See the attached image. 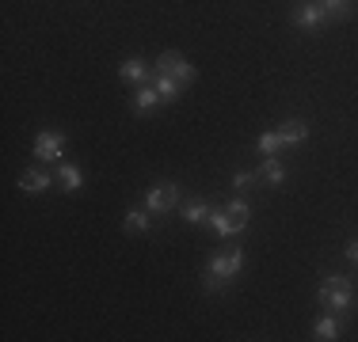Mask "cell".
<instances>
[{"mask_svg": "<svg viewBox=\"0 0 358 342\" xmlns=\"http://www.w3.org/2000/svg\"><path fill=\"white\" fill-rule=\"evenodd\" d=\"M278 137H282V149H301V144L309 141V122H305V118H286V122L278 126Z\"/></svg>", "mask_w": 358, "mask_h": 342, "instance_id": "13", "label": "cell"}, {"mask_svg": "<svg viewBox=\"0 0 358 342\" xmlns=\"http://www.w3.org/2000/svg\"><path fill=\"white\" fill-rule=\"evenodd\" d=\"M317 301L324 308H331V312L347 315V312H351V301H355L351 278H347V274H328V278L320 281V289H317Z\"/></svg>", "mask_w": 358, "mask_h": 342, "instance_id": "2", "label": "cell"}, {"mask_svg": "<svg viewBox=\"0 0 358 342\" xmlns=\"http://www.w3.org/2000/svg\"><path fill=\"white\" fill-rule=\"evenodd\" d=\"M210 228L217 232V239H233V236H244V228L236 225L233 217H229L225 205H214V213H210Z\"/></svg>", "mask_w": 358, "mask_h": 342, "instance_id": "16", "label": "cell"}, {"mask_svg": "<svg viewBox=\"0 0 358 342\" xmlns=\"http://www.w3.org/2000/svg\"><path fill=\"white\" fill-rule=\"evenodd\" d=\"M20 186L23 194H46V191H54L57 186V175L54 171H46V164H38V168H23L20 171Z\"/></svg>", "mask_w": 358, "mask_h": 342, "instance_id": "7", "label": "cell"}, {"mask_svg": "<svg viewBox=\"0 0 358 342\" xmlns=\"http://www.w3.org/2000/svg\"><path fill=\"white\" fill-rule=\"evenodd\" d=\"M152 88L160 91V103H179V96H183V84L168 73H157V68H152Z\"/></svg>", "mask_w": 358, "mask_h": 342, "instance_id": "18", "label": "cell"}, {"mask_svg": "<svg viewBox=\"0 0 358 342\" xmlns=\"http://www.w3.org/2000/svg\"><path fill=\"white\" fill-rule=\"evenodd\" d=\"M118 80H122V84H130V88H138V84L152 80V65L145 61V57L130 54V57H126L122 65H118Z\"/></svg>", "mask_w": 358, "mask_h": 342, "instance_id": "8", "label": "cell"}, {"mask_svg": "<svg viewBox=\"0 0 358 342\" xmlns=\"http://www.w3.org/2000/svg\"><path fill=\"white\" fill-rule=\"evenodd\" d=\"M289 23H294V31H301V34H320L324 27H328V15H324L320 0H294Z\"/></svg>", "mask_w": 358, "mask_h": 342, "instance_id": "4", "label": "cell"}, {"mask_svg": "<svg viewBox=\"0 0 358 342\" xmlns=\"http://www.w3.org/2000/svg\"><path fill=\"white\" fill-rule=\"evenodd\" d=\"M35 160L38 164H62L65 160V133L62 130H42L35 137Z\"/></svg>", "mask_w": 358, "mask_h": 342, "instance_id": "5", "label": "cell"}, {"mask_svg": "<svg viewBox=\"0 0 358 342\" xmlns=\"http://www.w3.org/2000/svg\"><path fill=\"white\" fill-rule=\"evenodd\" d=\"M130 107H134V114H141V118H149L152 110L160 107V91L152 88V80H145V84H138V88H134Z\"/></svg>", "mask_w": 358, "mask_h": 342, "instance_id": "11", "label": "cell"}, {"mask_svg": "<svg viewBox=\"0 0 358 342\" xmlns=\"http://www.w3.org/2000/svg\"><path fill=\"white\" fill-rule=\"evenodd\" d=\"M255 175H259V186H282L286 183V164L278 156H263L259 160V168H255Z\"/></svg>", "mask_w": 358, "mask_h": 342, "instance_id": "14", "label": "cell"}, {"mask_svg": "<svg viewBox=\"0 0 358 342\" xmlns=\"http://www.w3.org/2000/svg\"><path fill=\"white\" fill-rule=\"evenodd\" d=\"M54 175H57V191H65V194H76L84 186V168L69 164V160H62Z\"/></svg>", "mask_w": 358, "mask_h": 342, "instance_id": "15", "label": "cell"}, {"mask_svg": "<svg viewBox=\"0 0 358 342\" xmlns=\"http://www.w3.org/2000/svg\"><path fill=\"white\" fill-rule=\"evenodd\" d=\"M225 209H229V217H233L236 225L248 232V225H252V202H248V194H233V198L225 202Z\"/></svg>", "mask_w": 358, "mask_h": 342, "instance_id": "19", "label": "cell"}, {"mask_svg": "<svg viewBox=\"0 0 358 342\" xmlns=\"http://www.w3.org/2000/svg\"><path fill=\"white\" fill-rule=\"evenodd\" d=\"M343 255H347V262H351V267H358V236H351V239H347Z\"/></svg>", "mask_w": 358, "mask_h": 342, "instance_id": "22", "label": "cell"}, {"mask_svg": "<svg viewBox=\"0 0 358 342\" xmlns=\"http://www.w3.org/2000/svg\"><path fill=\"white\" fill-rule=\"evenodd\" d=\"M259 186V175L255 171H233V194H248Z\"/></svg>", "mask_w": 358, "mask_h": 342, "instance_id": "21", "label": "cell"}, {"mask_svg": "<svg viewBox=\"0 0 358 342\" xmlns=\"http://www.w3.org/2000/svg\"><path fill=\"white\" fill-rule=\"evenodd\" d=\"M152 68H157V73L176 76V80L183 84V88H187V84H194V76H199V73H194V65L187 61L183 54H176V50H164V54H160L157 61H152Z\"/></svg>", "mask_w": 358, "mask_h": 342, "instance_id": "6", "label": "cell"}, {"mask_svg": "<svg viewBox=\"0 0 358 342\" xmlns=\"http://www.w3.org/2000/svg\"><path fill=\"white\" fill-rule=\"evenodd\" d=\"M152 225H157V213H149L145 205H130V209L122 213V228L130 236H149Z\"/></svg>", "mask_w": 358, "mask_h": 342, "instance_id": "9", "label": "cell"}, {"mask_svg": "<svg viewBox=\"0 0 358 342\" xmlns=\"http://www.w3.org/2000/svg\"><path fill=\"white\" fill-rule=\"evenodd\" d=\"M320 8L328 15V23H347V20H355L358 0H320Z\"/></svg>", "mask_w": 358, "mask_h": 342, "instance_id": "17", "label": "cell"}, {"mask_svg": "<svg viewBox=\"0 0 358 342\" xmlns=\"http://www.w3.org/2000/svg\"><path fill=\"white\" fill-rule=\"evenodd\" d=\"M244 270V247H225V251H214L206 262V270H202V293H225L229 281H236V274Z\"/></svg>", "mask_w": 358, "mask_h": 342, "instance_id": "1", "label": "cell"}, {"mask_svg": "<svg viewBox=\"0 0 358 342\" xmlns=\"http://www.w3.org/2000/svg\"><path fill=\"white\" fill-rule=\"evenodd\" d=\"M339 335H343V315L331 312V308H324V315L313 323V339L317 342H336Z\"/></svg>", "mask_w": 358, "mask_h": 342, "instance_id": "10", "label": "cell"}, {"mask_svg": "<svg viewBox=\"0 0 358 342\" xmlns=\"http://www.w3.org/2000/svg\"><path fill=\"white\" fill-rule=\"evenodd\" d=\"M145 209L157 213V217H168V213H176L179 205H183V186L172 183V179H160V183H152L149 191H145Z\"/></svg>", "mask_w": 358, "mask_h": 342, "instance_id": "3", "label": "cell"}, {"mask_svg": "<svg viewBox=\"0 0 358 342\" xmlns=\"http://www.w3.org/2000/svg\"><path fill=\"white\" fill-rule=\"evenodd\" d=\"M210 213H214V202H206V198H187L183 205H179V217H183L187 225H194V228L210 225Z\"/></svg>", "mask_w": 358, "mask_h": 342, "instance_id": "12", "label": "cell"}, {"mask_svg": "<svg viewBox=\"0 0 358 342\" xmlns=\"http://www.w3.org/2000/svg\"><path fill=\"white\" fill-rule=\"evenodd\" d=\"M255 152H259V156H278V152H282V137H278V130H263L259 137H255Z\"/></svg>", "mask_w": 358, "mask_h": 342, "instance_id": "20", "label": "cell"}]
</instances>
